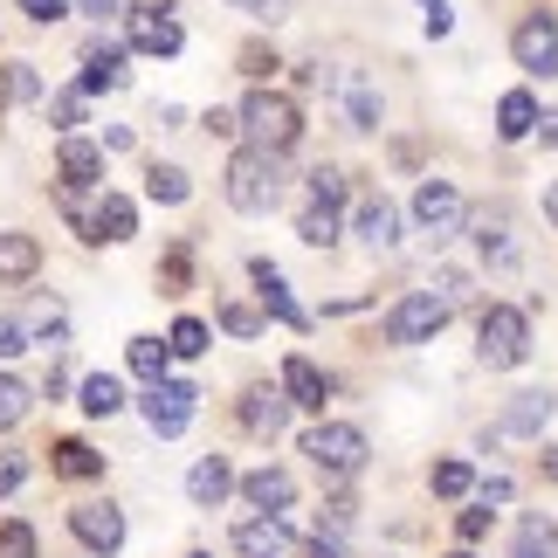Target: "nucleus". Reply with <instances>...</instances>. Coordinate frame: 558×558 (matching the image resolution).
Instances as JSON below:
<instances>
[{"instance_id":"obj_1","label":"nucleus","mask_w":558,"mask_h":558,"mask_svg":"<svg viewBox=\"0 0 558 558\" xmlns=\"http://www.w3.org/2000/svg\"><path fill=\"white\" fill-rule=\"evenodd\" d=\"M234 124L248 132L255 153H276V159L304 138V111H296V97H283V90H248L242 111H234Z\"/></svg>"},{"instance_id":"obj_2","label":"nucleus","mask_w":558,"mask_h":558,"mask_svg":"<svg viewBox=\"0 0 558 558\" xmlns=\"http://www.w3.org/2000/svg\"><path fill=\"white\" fill-rule=\"evenodd\" d=\"M276 201H283V166H276V153L242 145V153L228 159V207L234 214H269Z\"/></svg>"},{"instance_id":"obj_3","label":"nucleus","mask_w":558,"mask_h":558,"mask_svg":"<svg viewBox=\"0 0 558 558\" xmlns=\"http://www.w3.org/2000/svg\"><path fill=\"white\" fill-rule=\"evenodd\" d=\"M476 352H483V366H489V373L524 366V359H531V317H524V311H510V304H489V311H483V325H476Z\"/></svg>"},{"instance_id":"obj_4","label":"nucleus","mask_w":558,"mask_h":558,"mask_svg":"<svg viewBox=\"0 0 558 558\" xmlns=\"http://www.w3.org/2000/svg\"><path fill=\"white\" fill-rule=\"evenodd\" d=\"M304 456L317 462V476H359L366 469V435L359 427H345V421H317L311 435H304Z\"/></svg>"},{"instance_id":"obj_5","label":"nucleus","mask_w":558,"mask_h":558,"mask_svg":"<svg viewBox=\"0 0 558 558\" xmlns=\"http://www.w3.org/2000/svg\"><path fill=\"white\" fill-rule=\"evenodd\" d=\"M448 325V304L435 290H407L393 311H386V345H427V338H441Z\"/></svg>"},{"instance_id":"obj_6","label":"nucleus","mask_w":558,"mask_h":558,"mask_svg":"<svg viewBox=\"0 0 558 558\" xmlns=\"http://www.w3.org/2000/svg\"><path fill=\"white\" fill-rule=\"evenodd\" d=\"M462 221H469V207H462V193L448 186V180H421V193H414V228L427 234V242H456L462 234Z\"/></svg>"},{"instance_id":"obj_7","label":"nucleus","mask_w":558,"mask_h":558,"mask_svg":"<svg viewBox=\"0 0 558 558\" xmlns=\"http://www.w3.org/2000/svg\"><path fill=\"white\" fill-rule=\"evenodd\" d=\"M138 414H145V427H153V435H186V421L201 414V393H193L186 379H159V386H145Z\"/></svg>"},{"instance_id":"obj_8","label":"nucleus","mask_w":558,"mask_h":558,"mask_svg":"<svg viewBox=\"0 0 558 558\" xmlns=\"http://www.w3.org/2000/svg\"><path fill=\"white\" fill-rule=\"evenodd\" d=\"M510 56H518V70H531V76H558V21L524 14L518 35H510Z\"/></svg>"},{"instance_id":"obj_9","label":"nucleus","mask_w":558,"mask_h":558,"mask_svg":"<svg viewBox=\"0 0 558 558\" xmlns=\"http://www.w3.org/2000/svg\"><path fill=\"white\" fill-rule=\"evenodd\" d=\"M124 35H132V49L138 56H180V21H173V8H124Z\"/></svg>"},{"instance_id":"obj_10","label":"nucleus","mask_w":558,"mask_h":558,"mask_svg":"<svg viewBox=\"0 0 558 558\" xmlns=\"http://www.w3.org/2000/svg\"><path fill=\"white\" fill-rule=\"evenodd\" d=\"M70 531H76V545L97 551V558L124 551V510H118V504H76V510H70Z\"/></svg>"},{"instance_id":"obj_11","label":"nucleus","mask_w":558,"mask_h":558,"mask_svg":"<svg viewBox=\"0 0 558 558\" xmlns=\"http://www.w3.org/2000/svg\"><path fill=\"white\" fill-rule=\"evenodd\" d=\"M551 393H545V386H531V393H518V400H510L504 407V421H497V435H489V441H538L545 435V427H551Z\"/></svg>"},{"instance_id":"obj_12","label":"nucleus","mask_w":558,"mask_h":558,"mask_svg":"<svg viewBox=\"0 0 558 558\" xmlns=\"http://www.w3.org/2000/svg\"><path fill=\"white\" fill-rule=\"evenodd\" d=\"M462 228L476 234V248H483V263H489V269H510V263H518V228H510V214L483 207L476 221H462Z\"/></svg>"},{"instance_id":"obj_13","label":"nucleus","mask_w":558,"mask_h":558,"mask_svg":"<svg viewBox=\"0 0 558 558\" xmlns=\"http://www.w3.org/2000/svg\"><path fill=\"white\" fill-rule=\"evenodd\" d=\"M331 90H338V104H345V118H352V132H379V118H386V104H379V90L359 70H338L331 76Z\"/></svg>"},{"instance_id":"obj_14","label":"nucleus","mask_w":558,"mask_h":558,"mask_svg":"<svg viewBox=\"0 0 558 558\" xmlns=\"http://www.w3.org/2000/svg\"><path fill=\"white\" fill-rule=\"evenodd\" d=\"M56 173H62V186H70V193L76 186H104V145H90V138L70 132V138L56 145Z\"/></svg>"},{"instance_id":"obj_15","label":"nucleus","mask_w":558,"mask_h":558,"mask_svg":"<svg viewBox=\"0 0 558 558\" xmlns=\"http://www.w3.org/2000/svg\"><path fill=\"white\" fill-rule=\"evenodd\" d=\"M248 276H255V290H263V304H269V317H283V325H296V331L311 325V311H304V304H296V296H290V283H283V269H276L269 255H255V263H248Z\"/></svg>"},{"instance_id":"obj_16","label":"nucleus","mask_w":558,"mask_h":558,"mask_svg":"<svg viewBox=\"0 0 558 558\" xmlns=\"http://www.w3.org/2000/svg\"><path fill=\"white\" fill-rule=\"evenodd\" d=\"M242 497L255 504V510H263V518H283V510L296 504V483H290V469H248V476H242Z\"/></svg>"},{"instance_id":"obj_17","label":"nucleus","mask_w":558,"mask_h":558,"mask_svg":"<svg viewBox=\"0 0 558 558\" xmlns=\"http://www.w3.org/2000/svg\"><path fill=\"white\" fill-rule=\"evenodd\" d=\"M359 242H366L373 255L400 248V207L386 201V193H366V201H359Z\"/></svg>"},{"instance_id":"obj_18","label":"nucleus","mask_w":558,"mask_h":558,"mask_svg":"<svg viewBox=\"0 0 558 558\" xmlns=\"http://www.w3.org/2000/svg\"><path fill=\"white\" fill-rule=\"evenodd\" d=\"M290 414H296V407L283 400V386H255V393L242 400V427H248V435H283V427H290Z\"/></svg>"},{"instance_id":"obj_19","label":"nucleus","mask_w":558,"mask_h":558,"mask_svg":"<svg viewBox=\"0 0 558 558\" xmlns=\"http://www.w3.org/2000/svg\"><path fill=\"white\" fill-rule=\"evenodd\" d=\"M234 551L242 558H290V524L283 518H248V524H234Z\"/></svg>"},{"instance_id":"obj_20","label":"nucleus","mask_w":558,"mask_h":558,"mask_svg":"<svg viewBox=\"0 0 558 558\" xmlns=\"http://www.w3.org/2000/svg\"><path fill=\"white\" fill-rule=\"evenodd\" d=\"M132 234H138V207L124 193H97V214H90L83 242H132Z\"/></svg>"},{"instance_id":"obj_21","label":"nucleus","mask_w":558,"mask_h":558,"mask_svg":"<svg viewBox=\"0 0 558 558\" xmlns=\"http://www.w3.org/2000/svg\"><path fill=\"white\" fill-rule=\"evenodd\" d=\"M325 393H331L325 373H317L304 352H290V359H283V400H290V407H311V414H317V407H325Z\"/></svg>"},{"instance_id":"obj_22","label":"nucleus","mask_w":558,"mask_h":558,"mask_svg":"<svg viewBox=\"0 0 558 558\" xmlns=\"http://www.w3.org/2000/svg\"><path fill=\"white\" fill-rule=\"evenodd\" d=\"M35 269H41V242L21 228H0V283H28Z\"/></svg>"},{"instance_id":"obj_23","label":"nucleus","mask_w":558,"mask_h":558,"mask_svg":"<svg viewBox=\"0 0 558 558\" xmlns=\"http://www.w3.org/2000/svg\"><path fill=\"white\" fill-rule=\"evenodd\" d=\"M228 489H234V469H228L221 456H201V462L186 469V497L201 504V510H214V504L228 497Z\"/></svg>"},{"instance_id":"obj_24","label":"nucleus","mask_w":558,"mask_h":558,"mask_svg":"<svg viewBox=\"0 0 558 558\" xmlns=\"http://www.w3.org/2000/svg\"><path fill=\"white\" fill-rule=\"evenodd\" d=\"M124 83V49H111V41H97L90 56H83V76H76V90L83 97H97V90H118Z\"/></svg>"},{"instance_id":"obj_25","label":"nucleus","mask_w":558,"mask_h":558,"mask_svg":"<svg viewBox=\"0 0 558 558\" xmlns=\"http://www.w3.org/2000/svg\"><path fill=\"white\" fill-rule=\"evenodd\" d=\"M531 132H538V97H531V90H504V97H497V138L518 145V138H531Z\"/></svg>"},{"instance_id":"obj_26","label":"nucleus","mask_w":558,"mask_h":558,"mask_svg":"<svg viewBox=\"0 0 558 558\" xmlns=\"http://www.w3.org/2000/svg\"><path fill=\"white\" fill-rule=\"evenodd\" d=\"M49 469L56 476H70V483H90V476H104V456L90 441H56L49 448Z\"/></svg>"},{"instance_id":"obj_27","label":"nucleus","mask_w":558,"mask_h":558,"mask_svg":"<svg viewBox=\"0 0 558 558\" xmlns=\"http://www.w3.org/2000/svg\"><path fill=\"white\" fill-rule=\"evenodd\" d=\"M510 558H558V524L545 518V510H531V518L518 524V538H510Z\"/></svg>"},{"instance_id":"obj_28","label":"nucleus","mask_w":558,"mask_h":558,"mask_svg":"<svg viewBox=\"0 0 558 558\" xmlns=\"http://www.w3.org/2000/svg\"><path fill=\"white\" fill-rule=\"evenodd\" d=\"M76 393H83L76 407H83V414H97V421H104V414H118V407H124V386H118L111 373H90V379L76 386Z\"/></svg>"},{"instance_id":"obj_29","label":"nucleus","mask_w":558,"mask_h":558,"mask_svg":"<svg viewBox=\"0 0 558 558\" xmlns=\"http://www.w3.org/2000/svg\"><path fill=\"white\" fill-rule=\"evenodd\" d=\"M166 359H173V352H166L159 338H132V345H124V366H132L145 386H159V379H166Z\"/></svg>"},{"instance_id":"obj_30","label":"nucleus","mask_w":558,"mask_h":558,"mask_svg":"<svg viewBox=\"0 0 558 558\" xmlns=\"http://www.w3.org/2000/svg\"><path fill=\"white\" fill-rule=\"evenodd\" d=\"M296 234H304L311 248H331V242H338V207H317V201H311L304 214H296Z\"/></svg>"},{"instance_id":"obj_31","label":"nucleus","mask_w":558,"mask_h":558,"mask_svg":"<svg viewBox=\"0 0 558 558\" xmlns=\"http://www.w3.org/2000/svg\"><path fill=\"white\" fill-rule=\"evenodd\" d=\"M145 193H153L159 207H180L186 193H193V180L180 173V166H153V173H145Z\"/></svg>"},{"instance_id":"obj_32","label":"nucleus","mask_w":558,"mask_h":558,"mask_svg":"<svg viewBox=\"0 0 558 558\" xmlns=\"http://www.w3.org/2000/svg\"><path fill=\"white\" fill-rule=\"evenodd\" d=\"M28 407H35V393H28V386H21L14 373H0V435L28 421Z\"/></svg>"},{"instance_id":"obj_33","label":"nucleus","mask_w":558,"mask_h":558,"mask_svg":"<svg viewBox=\"0 0 558 558\" xmlns=\"http://www.w3.org/2000/svg\"><path fill=\"white\" fill-rule=\"evenodd\" d=\"M166 352H173V359H201L207 352V325H201V317H180V325L166 331Z\"/></svg>"},{"instance_id":"obj_34","label":"nucleus","mask_w":558,"mask_h":558,"mask_svg":"<svg viewBox=\"0 0 558 558\" xmlns=\"http://www.w3.org/2000/svg\"><path fill=\"white\" fill-rule=\"evenodd\" d=\"M476 476H469V462H435V497H469Z\"/></svg>"},{"instance_id":"obj_35","label":"nucleus","mask_w":558,"mask_h":558,"mask_svg":"<svg viewBox=\"0 0 558 558\" xmlns=\"http://www.w3.org/2000/svg\"><path fill=\"white\" fill-rule=\"evenodd\" d=\"M49 118H56V132L70 138L76 124H83V90H56V97H49Z\"/></svg>"},{"instance_id":"obj_36","label":"nucleus","mask_w":558,"mask_h":558,"mask_svg":"<svg viewBox=\"0 0 558 558\" xmlns=\"http://www.w3.org/2000/svg\"><path fill=\"white\" fill-rule=\"evenodd\" d=\"M311 201L338 207V201H345V173H338V166H317V173H311Z\"/></svg>"},{"instance_id":"obj_37","label":"nucleus","mask_w":558,"mask_h":558,"mask_svg":"<svg viewBox=\"0 0 558 558\" xmlns=\"http://www.w3.org/2000/svg\"><path fill=\"white\" fill-rule=\"evenodd\" d=\"M0 558H35V531L21 524V518L0 524Z\"/></svg>"},{"instance_id":"obj_38","label":"nucleus","mask_w":558,"mask_h":558,"mask_svg":"<svg viewBox=\"0 0 558 558\" xmlns=\"http://www.w3.org/2000/svg\"><path fill=\"white\" fill-rule=\"evenodd\" d=\"M221 331H234V338H255V331H263V317H255L248 304H221Z\"/></svg>"},{"instance_id":"obj_39","label":"nucleus","mask_w":558,"mask_h":558,"mask_svg":"<svg viewBox=\"0 0 558 558\" xmlns=\"http://www.w3.org/2000/svg\"><path fill=\"white\" fill-rule=\"evenodd\" d=\"M435 296H441L448 311H456L462 296H469V276H462V269H435Z\"/></svg>"},{"instance_id":"obj_40","label":"nucleus","mask_w":558,"mask_h":558,"mask_svg":"<svg viewBox=\"0 0 558 558\" xmlns=\"http://www.w3.org/2000/svg\"><path fill=\"white\" fill-rule=\"evenodd\" d=\"M21 14H28V21H41V28H56V21L70 14V0H21Z\"/></svg>"},{"instance_id":"obj_41","label":"nucleus","mask_w":558,"mask_h":558,"mask_svg":"<svg viewBox=\"0 0 558 558\" xmlns=\"http://www.w3.org/2000/svg\"><path fill=\"white\" fill-rule=\"evenodd\" d=\"M456 531H462V545H476L483 531H489V504H476V510H462V518H456Z\"/></svg>"},{"instance_id":"obj_42","label":"nucleus","mask_w":558,"mask_h":558,"mask_svg":"<svg viewBox=\"0 0 558 558\" xmlns=\"http://www.w3.org/2000/svg\"><path fill=\"white\" fill-rule=\"evenodd\" d=\"M234 8H242V14H255V21H269V28H276V21L290 14V0H234Z\"/></svg>"},{"instance_id":"obj_43","label":"nucleus","mask_w":558,"mask_h":558,"mask_svg":"<svg viewBox=\"0 0 558 558\" xmlns=\"http://www.w3.org/2000/svg\"><path fill=\"white\" fill-rule=\"evenodd\" d=\"M14 352H28V331H21L14 317H0V359H14Z\"/></svg>"},{"instance_id":"obj_44","label":"nucleus","mask_w":558,"mask_h":558,"mask_svg":"<svg viewBox=\"0 0 558 558\" xmlns=\"http://www.w3.org/2000/svg\"><path fill=\"white\" fill-rule=\"evenodd\" d=\"M21 476H28V462H21V456H0V497H14Z\"/></svg>"},{"instance_id":"obj_45","label":"nucleus","mask_w":558,"mask_h":558,"mask_svg":"<svg viewBox=\"0 0 558 558\" xmlns=\"http://www.w3.org/2000/svg\"><path fill=\"white\" fill-rule=\"evenodd\" d=\"M76 14H90V21H118L124 14V0H70Z\"/></svg>"},{"instance_id":"obj_46","label":"nucleus","mask_w":558,"mask_h":558,"mask_svg":"<svg viewBox=\"0 0 558 558\" xmlns=\"http://www.w3.org/2000/svg\"><path fill=\"white\" fill-rule=\"evenodd\" d=\"M421 8H427V35H448V28H456V14H448V0H421Z\"/></svg>"},{"instance_id":"obj_47","label":"nucleus","mask_w":558,"mask_h":558,"mask_svg":"<svg viewBox=\"0 0 558 558\" xmlns=\"http://www.w3.org/2000/svg\"><path fill=\"white\" fill-rule=\"evenodd\" d=\"M207 132H214V138H234L242 124H234V111H207Z\"/></svg>"},{"instance_id":"obj_48","label":"nucleus","mask_w":558,"mask_h":558,"mask_svg":"<svg viewBox=\"0 0 558 558\" xmlns=\"http://www.w3.org/2000/svg\"><path fill=\"white\" fill-rule=\"evenodd\" d=\"M538 132H545V145H558V111H538Z\"/></svg>"},{"instance_id":"obj_49","label":"nucleus","mask_w":558,"mask_h":558,"mask_svg":"<svg viewBox=\"0 0 558 558\" xmlns=\"http://www.w3.org/2000/svg\"><path fill=\"white\" fill-rule=\"evenodd\" d=\"M545 221H558V180L545 186Z\"/></svg>"},{"instance_id":"obj_50","label":"nucleus","mask_w":558,"mask_h":558,"mask_svg":"<svg viewBox=\"0 0 558 558\" xmlns=\"http://www.w3.org/2000/svg\"><path fill=\"white\" fill-rule=\"evenodd\" d=\"M304 558H345V551H338V545H325V538H317V545H311Z\"/></svg>"},{"instance_id":"obj_51","label":"nucleus","mask_w":558,"mask_h":558,"mask_svg":"<svg viewBox=\"0 0 558 558\" xmlns=\"http://www.w3.org/2000/svg\"><path fill=\"white\" fill-rule=\"evenodd\" d=\"M545 476H551V483H558V448H545Z\"/></svg>"},{"instance_id":"obj_52","label":"nucleus","mask_w":558,"mask_h":558,"mask_svg":"<svg viewBox=\"0 0 558 558\" xmlns=\"http://www.w3.org/2000/svg\"><path fill=\"white\" fill-rule=\"evenodd\" d=\"M456 558H469V551H456Z\"/></svg>"}]
</instances>
